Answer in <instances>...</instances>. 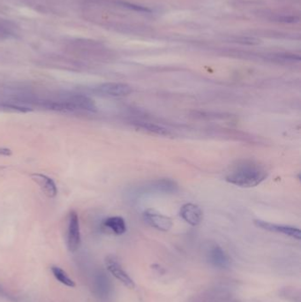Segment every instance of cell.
<instances>
[{"label":"cell","mask_w":301,"mask_h":302,"mask_svg":"<svg viewBox=\"0 0 301 302\" xmlns=\"http://www.w3.org/2000/svg\"><path fill=\"white\" fill-rule=\"evenodd\" d=\"M268 177L265 168L254 161H243L231 169L225 180L231 184L240 187H254L261 184Z\"/></svg>","instance_id":"cell-1"},{"label":"cell","mask_w":301,"mask_h":302,"mask_svg":"<svg viewBox=\"0 0 301 302\" xmlns=\"http://www.w3.org/2000/svg\"><path fill=\"white\" fill-rule=\"evenodd\" d=\"M105 265L109 270V272L112 273V275L118 279L119 282H121L124 286L130 289H134L135 287V283L132 279L131 276L128 275V273L123 269L121 264L114 256H110L105 259Z\"/></svg>","instance_id":"cell-2"},{"label":"cell","mask_w":301,"mask_h":302,"mask_svg":"<svg viewBox=\"0 0 301 302\" xmlns=\"http://www.w3.org/2000/svg\"><path fill=\"white\" fill-rule=\"evenodd\" d=\"M81 245V231L78 215L76 211L69 214L67 228V246L70 252H76Z\"/></svg>","instance_id":"cell-3"},{"label":"cell","mask_w":301,"mask_h":302,"mask_svg":"<svg viewBox=\"0 0 301 302\" xmlns=\"http://www.w3.org/2000/svg\"><path fill=\"white\" fill-rule=\"evenodd\" d=\"M143 219L151 227L161 232H168L172 227V220L170 217L152 209L145 210Z\"/></svg>","instance_id":"cell-4"},{"label":"cell","mask_w":301,"mask_h":302,"mask_svg":"<svg viewBox=\"0 0 301 302\" xmlns=\"http://www.w3.org/2000/svg\"><path fill=\"white\" fill-rule=\"evenodd\" d=\"M179 189V186L175 181L170 179H161L151 181L142 187L143 193H157V194H174Z\"/></svg>","instance_id":"cell-5"},{"label":"cell","mask_w":301,"mask_h":302,"mask_svg":"<svg viewBox=\"0 0 301 302\" xmlns=\"http://www.w3.org/2000/svg\"><path fill=\"white\" fill-rule=\"evenodd\" d=\"M257 226L262 228L264 230L269 231V232H274V233H281L285 236L291 237L295 240H299L301 239V232L298 228L294 226H290V225H285V224H278V223H269L267 221L255 220Z\"/></svg>","instance_id":"cell-6"},{"label":"cell","mask_w":301,"mask_h":302,"mask_svg":"<svg viewBox=\"0 0 301 302\" xmlns=\"http://www.w3.org/2000/svg\"><path fill=\"white\" fill-rule=\"evenodd\" d=\"M96 91L99 94L112 97H123L130 95L133 92L130 86L126 83H118V82H107L98 86Z\"/></svg>","instance_id":"cell-7"},{"label":"cell","mask_w":301,"mask_h":302,"mask_svg":"<svg viewBox=\"0 0 301 302\" xmlns=\"http://www.w3.org/2000/svg\"><path fill=\"white\" fill-rule=\"evenodd\" d=\"M180 216L187 223L196 226L203 221V210L196 204H186L180 208Z\"/></svg>","instance_id":"cell-8"},{"label":"cell","mask_w":301,"mask_h":302,"mask_svg":"<svg viewBox=\"0 0 301 302\" xmlns=\"http://www.w3.org/2000/svg\"><path fill=\"white\" fill-rule=\"evenodd\" d=\"M31 178L36 184L39 186L42 189L43 194L49 198H53L56 196L58 194V188H57L55 182L51 178L47 177L46 175L41 173H34L31 175Z\"/></svg>","instance_id":"cell-9"},{"label":"cell","mask_w":301,"mask_h":302,"mask_svg":"<svg viewBox=\"0 0 301 302\" xmlns=\"http://www.w3.org/2000/svg\"><path fill=\"white\" fill-rule=\"evenodd\" d=\"M210 261L214 266L225 269L230 265V259L220 246H215L210 251Z\"/></svg>","instance_id":"cell-10"},{"label":"cell","mask_w":301,"mask_h":302,"mask_svg":"<svg viewBox=\"0 0 301 302\" xmlns=\"http://www.w3.org/2000/svg\"><path fill=\"white\" fill-rule=\"evenodd\" d=\"M104 226L116 235H122L127 231V223L121 217H111L104 221Z\"/></svg>","instance_id":"cell-11"},{"label":"cell","mask_w":301,"mask_h":302,"mask_svg":"<svg viewBox=\"0 0 301 302\" xmlns=\"http://www.w3.org/2000/svg\"><path fill=\"white\" fill-rule=\"evenodd\" d=\"M133 125L135 128H139V129H142L143 131L148 132L150 134H154V135H169L170 132L168 131V129L163 128L162 125H157L154 123H149V122L145 121H134Z\"/></svg>","instance_id":"cell-12"},{"label":"cell","mask_w":301,"mask_h":302,"mask_svg":"<svg viewBox=\"0 0 301 302\" xmlns=\"http://www.w3.org/2000/svg\"><path fill=\"white\" fill-rule=\"evenodd\" d=\"M95 290L98 297L103 299L107 298L111 292V284L108 278L105 274H99L95 279Z\"/></svg>","instance_id":"cell-13"},{"label":"cell","mask_w":301,"mask_h":302,"mask_svg":"<svg viewBox=\"0 0 301 302\" xmlns=\"http://www.w3.org/2000/svg\"><path fill=\"white\" fill-rule=\"evenodd\" d=\"M52 272H53V276H55V279L59 280V282L63 285L68 286V287L76 286V283L69 278L68 275L61 268L58 266H53L52 267Z\"/></svg>","instance_id":"cell-14"},{"label":"cell","mask_w":301,"mask_h":302,"mask_svg":"<svg viewBox=\"0 0 301 302\" xmlns=\"http://www.w3.org/2000/svg\"><path fill=\"white\" fill-rule=\"evenodd\" d=\"M119 4L121 5L122 7L128 8L130 10L135 11V12H139V13H150L151 11L147 8V7H141V6H138L135 4L128 3V2H123L120 1Z\"/></svg>","instance_id":"cell-15"},{"label":"cell","mask_w":301,"mask_h":302,"mask_svg":"<svg viewBox=\"0 0 301 302\" xmlns=\"http://www.w3.org/2000/svg\"><path fill=\"white\" fill-rule=\"evenodd\" d=\"M12 155V150L9 148H0V156H10Z\"/></svg>","instance_id":"cell-16"}]
</instances>
